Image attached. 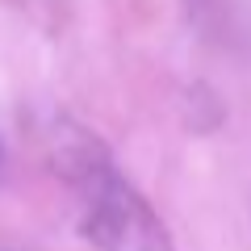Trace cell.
Returning a JSON list of instances; mask_svg holds the SVG:
<instances>
[{
	"mask_svg": "<svg viewBox=\"0 0 251 251\" xmlns=\"http://www.w3.org/2000/svg\"><path fill=\"white\" fill-rule=\"evenodd\" d=\"M0 251H13V247H0Z\"/></svg>",
	"mask_w": 251,
	"mask_h": 251,
	"instance_id": "cell-2",
	"label": "cell"
},
{
	"mask_svg": "<svg viewBox=\"0 0 251 251\" xmlns=\"http://www.w3.org/2000/svg\"><path fill=\"white\" fill-rule=\"evenodd\" d=\"M46 151H50V168L75 193L80 234L97 251H176L163 218L117 172L100 138H92L84 126L59 122L50 130Z\"/></svg>",
	"mask_w": 251,
	"mask_h": 251,
	"instance_id": "cell-1",
	"label": "cell"
}]
</instances>
